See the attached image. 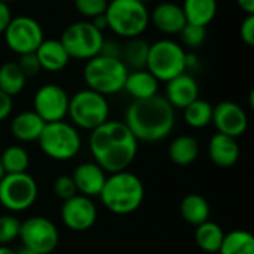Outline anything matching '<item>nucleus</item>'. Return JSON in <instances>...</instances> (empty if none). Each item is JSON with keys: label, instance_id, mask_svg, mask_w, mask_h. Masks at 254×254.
I'll return each mask as SVG.
<instances>
[{"label": "nucleus", "instance_id": "1", "mask_svg": "<svg viewBox=\"0 0 254 254\" xmlns=\"http://www.w3.org/2000/svg\"><path fill=\"white\" fill-rule=\"evenodd\" d=\"M89 150L94 162L106 173L128 170L138 152V140L124 121H107L91 131Z\"/></svg>", "mask_w": 254, "mask_h": 254}, {"label": "nucleus", "instance_id": "2", "mask_svg": "<svg viewBox=\"0 0 254 254\" xmlns=\"http://www.w3.org/2000/svg\"><path fill=\"white\" fill-rule=\"evenodd\" d=\"M124 122L138 141L156 143L174 129L176 109L159 94L147 100H134L125 112Z\"/></svg>", "mask_w": 254, "mask_h": 254}, {"label": "nucleus", "instance_id": "3", "mask_svg": "<svg viewBox=\"0 0 254 254\" xmlns=\"http://www.w3.org/2000/svg\"><path fill=\"white\" fill-rule=\"evenodd\" d=\"M144 192L141 179L125 170L113 173L106 179L100 199L107 211L116 216H128L141 207Z\"/></svg>", "mask_w": 254, "mask_h": 254}, {"label": "nucleus", "instance_id": "4", "mask_svg": "<svg viewBox=\"0 0 254 254\" xmlns=\"http://www.w3.org/2000/svg\"><path fill=\"white\" fill-rule=\"evenodd\" d=\"M107 28L124 39L140 37L149 27V10L141 0H110L104 12Z\"/></svg>", "mask_w": 254, "mask_h": 254}, {"label": "nucleus", "instance_id": "5", "mask_svg": "<svg viewBox=\"0 0 254 254\" xmlns=\"http://www.w3.org/2000/svg\"><path fill=\"white\" fill-rule=\"evenodd\" d=\"M128 68L121 58L97 55L86 61L83 80L86 86L101 95H113L124 89Z\"/></svg>", "mask_w": 254, "mask_h": 254}, {"label": "nucleus", "instance_id": "6", "mask_svg": "<svg viewBox=\"0 0 254 254\" xmlns=\"http://www.w3.org/2000/svg\"><path fill=\"white\" fill-rule=\"evenodd\" d=\"M37 143L49 159L60 162L73 159L82 149V137L77 128L65 121L45 124Z\"/></svg>", "mask_w": 254, "mask_h": 254}, {"label": "nucleus", "instance_id": "7", "mask_svg": "<svg viewBox=\"0 0 254 254\" xmlns=\"http://www.w3.org/2000/svg\"><path fill=\"white\" fill-rule=\"evenodd\" d=\"M67 116L76 128L92 131L109 121L110 106L104 95L86 88L70 97Z\"/></svg>", "mask_w": 254, "mask_h": 254}, {"label": "nucleus", "instance_id": "8", "mask_svg": "<svg viewBox=\"0 0 254 254\" xmlns=\"http://www.w3.org/2000/svg\"><path fill=\"white\" fill-rule=\"evenodd\" d=\"M146 70L159 82H168L186 71V51L171 39H159L149 45Z\"/></svg>", "mask_w": 254, "mask_h": 254}, {"label": "nucleus", "instance_id": "9", "mask_svg": "<svg viewBox=\"0 0 254 254\" xmlns=\"http://www.w3.org/2000/svg\"><path fill=\"white\" fill-rule=\"evenodd\" d=\"M60 42L67 51L70 60L88 61L101 52L104 34L89 21L70 24L61 34Z\"/></svg>", "mask_w": 254, "mask_h": 254}, {"label": "nucleus", "instance_id": "10", "mask_svg": "<svg viewBox=\"0 0 254 254\" xmlns=\"http://www.w3.org/2000/svg\"><path fill=\"white\" fill-rule=\"evenodd\" d=\"M37 196V182L28 173L4 174L0 180V205L12 214L31 208Z\"/></svg>", "mask_w": 254, "mask_h": 254}, {"label": "nucleus", "instance_id": "11", "mask_svg": "<svg viewBox=\"0 0 254 254\" xmlns=\"http://www.w3.org/2000/svg\"><path fill=\"white\" fill-rule=\"evenodd\" d=\"M18 238L24 249L39 254H49L58 247L60 232L51 219L45 216H33L21 222Z\"/></svg>", "mask_w": 254, "mask_h": 254}, {"label": "nucleus", "instance_id": "12", "mask_svg": "<svg viewBox=\"0 0 254 254\" xmlns=\"http://www.w3.org/2000/svg\"><path fill=\"white\" fill-rule=\"evenodd\" d=\"M4 42L16 55L33 54L45 40L42 25L31 16L19 15L10 19L4 30Z\"/></svg>", "mask_w": 254, "mask_h": 254}, {"label": "nucleus", "instance_id": "13", "mask_svg": "<svg viewBox=\"0 0 254 254\" xmlns=\"http://www.w3.org/2000/svg\"><path fill=\"white\" fill-rule=\"evenodd\" d=\"M70 97L67 91L57 83L42 85L33 97V112L45 124L64 121L68 112Z\"/></svg>", "mask_w": 254, "mask_h": 254}, {"label": "nucleus", "instance_id": "14", "mask_svg": "<svg viewBox=\"0 0 254 254\" xmlns=\"http://www.w3.org/2000/svg\"><path fill=\"white\" fill-rule=\"evenodd\" d=\"M60 216L67 229L73 232H85L95 225L98 210L91 198L77 193L63 202Z\"/></svg>", "mask_w": 254, "mask_h": 254}, {"label": "nucleus", "instance_id": "15", "mask_svg": "<svg viewBox=\"0 0 254 254\" xmlns=\"http://www.w3.org/2000/svg\"><path fill=\"white\" fill-rule=\"evenodd\" d=\"M211 124L216 127L217 132L238 138L249 128V116L240 104L234 101H220L213 107Z\"/></svg>", "mask_w": 254, "mask_h": 254}, {"label": "nucleus", "instance_id": "16", "mask_svg": "<svg viewBox=\"0 0 254 254\" xmlns=\"http://www.w3.org/2000/svg\"><path fill=\"white\" fill-rule=\"evenodd\" d=\"M71 179L74 182L77 193L92 199L95 196H100L107 176L98 164L82 162L74 168Z\"/></svg>", "mask_w": 254, "mask_h": 254}, {"label": "nucleus", "instance_id": "17", "mask_svg": "<svg viewBox=\"0 0 254 254\" xmlns=\"http://www.w3.org/2000/svg\"><path fill=\"white\" fill-rule=\"evenodd\" d=\"M165 100L174 107L183 110L192 101L199 98V85L192 74L186 71L165 82Z\"/></svg>", "mask_w": 254, "mask_h": 254}, {"label": "nucleus", "instance_id": "18", "mask_svg": "<svg viewBox=\"0 0 254 254\" xmlns=\"http://www.w3.org/2000/svg\"><path fill=\"white\" fill-rule=\"evenodd\" d=\"M149 19L156 30L164 34H179L186 25L183 9L177 3L162 1L149 12Z\"/></svg>", "mask_w": 254, "mask_h": 254}, {"label": "nucleus", "instance_id": "19", "mask_svg": "<svg viewBox=\"0 0 254 254\" xmlns=\"http://www.w3.org/2000/svg\"><path fill=\"white\" fill-rule=\"evenodd\" d=\"M208 156L220 168L234 167L240 159V144L237 138L216 132L208 143Z\"/></svg>", "mask_w": 254, "mask_h": 254}, {"label": "nucleus", "instance_id": "20", "mask_svg": "<svg viewBox=\"0 0 254 254\" xmlns=\"http://www.w3.org/2000/svg\"><path fill=\"white\" fill-rule=\"evenodd\" d=\"M34 54L39 60L40 68L49 73H58L64 70L70 61V57L60 39H45Z\"/></svg>", "mask_w": 254, "mask_h": 254}, {"label": "nucleus", "instance_id": "21", "mask_svg": "<svg viewBox=\"0 0 254 254\" xmlns=\"http://www.w3.org/2000/svg\"><path fill=\"white\" fill-rule=\"evenodd\" d=\"M43 128L45 122L33 110H24L18 113L10 122V134L15 140L21 143L37 141Z\"/></svg>", "mask_w": 254, "mask_h": 254}, {"label": "nucleus", "instance_id": "22", "mask_svg": "<svg viewBox=\"0 0 254 254\" xmlns=\"http://www.w3.org/2000/svg\"><path fill=\"white\" fill-rule=\"evenodd\" d=\"M124 89L134 100H147L158 95L159 80L146 68L134 70V71H128Z\"/></svg>", "mask_w": 254, "mask_h": 254}, {"label": "nucleus", "instance_id": "23", "mask_svg": "<svg viewBox=\"0 0 254 254\" xmlns=\"http://www.w3.org/2000/svg\"><path fill=\"white\" fill-rule=\"evenodd\" d=\"M198 155H199V143L195 137L188 134L176 137L168 147V156L171 162L180 167L193 164Z\"/></svg>", "mask_w": 254, "mask_h": 254}, {"label": "nucleus", "instance_id": "24", "mask_svg": "<svg viewBox=\"0 0 254 254\" xmlns=\"http://www.w3.org/2000/svg\"><path fill=\"white\" fill-rule=\"evenodd\" d=\"M210 204L199 193H189L180 202V214L185 222L192 226H198L210 219Z\"/></svg>", "mask_w": 254, "mask_h": 254}, {"label": "nucleus", "instance_id": "25", "mask_svg": "<svg viewBox=\"0 0 254 254\" xmlns=\"http://www.w3.org/2000/svg\"><path fill=\"white\" fill-rule=\"evenodd\" d=\"M182 9L188 24L207 27L217 15V0H185Z\"/></svg>", "mask_w": 254, "mask_h": 254}, {"label": "nucleus", "instance_id": "26", "mask_svg": "<svg viewBox=\"0 0 254 254\" xmlns=\"http://www.w3.org/2000/svg\"><path fill=\"white\" fill-rule=\"evenodd\" d=\"M223 238H225V232L222 226H219L216 222L211 220L198 225L195 229V243L202 252L208 254L217 253L220 250Z\"/></svg>", "mask_w": 254, "mask_h": 254}, {"label": "nucleus", "instance_id": "27", "mask_svg": "<svg viewBox=\"0 0 254 254\" xmlns=\"http://www.w3.org/2000/svg\"><path fill=\"white\" fill-rule=\"evenodd\" d=\"M149 54V43L141 37L127 39V43L122 46L121 60L127 65V68L132 70H143L146 68Z\"/></svg>", "mask_w": 254, "mask_h": 254}, {"label": "nucleus", "instance_id": "28", "mask_svg": "<svg viewBox=\"0 0 254 254\" xmlns=\"http://www.w3.org/2000/svg\"><path fill=\"white\" fill-rule=\"evenodd\" d=\"M27 83V76L19 68L18 63L9 61L0 65V91L9 97H15L22 92Z\"/></svg>", "mask_w": 254, "mask_h": 254}, {"label": "nucleus", "instance_id": "29", "mask_svg": "<svg viewBox=\"0 0 254 254\" xmlns=\"http://www.w3.org/2000/svg\"><path fill=\"white\" fill-rule=\"evenodd\" d=\"M220 254H254V237L244 229H235L225 234Z\"/></svg>", "mask_w": 254, "mask_h": 254}, {"label": "nucleus", "instance_id": "30", "mask_svg": "<svg viewBox=\"0 0 254 254\" xmlns=\"http://www.w3.org/2000/svg\"><path fill=\"white\" fill-rule=\"evenodd\" d=\"M0 164L6 174L27 173V170L30 167V155L22 146L12 144V146H7L1 152Z\"/></svg>", "mask_w": 254, "mask_h": 254}, {"label": "nucleus", "instance_id": "31", "mask_svg": "<svg viewBox=\"0 0 254 254\" xmlns=\"http://www.w3.org/2000/svg\"><path fill=\"white\" fill-rule=\"evenodd\" d=\"M183 118H185V122L193 129L205 128L207 125L211 124L213 106L207 100L196 98L195 101H192L189 106L183 109Z\"/></svg>", "mask_w": 254, "mask_h": 254}, {"label": "nucleus", "instance_id": "32", "mask_svg": "<svg viewBox=\"0 0 254 254\" xmlns=\"http://www.w3.org/2000/svg\"><path fill=\"white\" fill-rule=\"evenodd\" d=\"M21 220L15 214L0 216V246H9L19 237Z\"/></svg>", "mask_w": 254, "mask_h": 254}, {"label": "nucleus", "instance_id": "33", "mask_svg": "<svg viewBox=\"0 0 254 254\" xmlns=\"http://www.w3.org/2000/svg\"><path fill=\"white\" fill-rule=\"evenodd\" d=\"M207 27H201V25H195V24H188L182 28V31L179 33L180 40L185 46L195 49L199 48L205 39H207Z\"/></svg>", "mask_w": 254, "mask_h": 254}, {"label": "nucleus", "instance_id": "34", "mask_svg": "<svg viewBox=\"0 0 254 254\" xmlns=\"http://www.w3.org/2000/svg\"><path fill=\"white\" fill-rule=\"evenodd\" d=\"M109 4V0H74L76 10L86 16L94 19L95 16H100L106 12Z\"/></svg>", "mask_w": 254, "mask_h": 254}, {"label": "nucleus", "instance_id": "35", "mask_svg": "<svg viewBox=\"0 0 254 254\" xmlns=\"http://www.w3.org/2000/svg\"><path fill=\"white\" fill-rule=\"evenodd\" d=\"M54 193L63 202L73 198L74 195H77V190H76V186H74L71 176H65V174L58 176L54 182Z\"/></svg>", "mask_w": 254, "mask_h": 254}, {"label": "nucleus", "instance_id": "36", "mask_svg": "<svg viewBox=\"0 0 254 254\" xmlns=\"http://www.w3.org/2000/svg\"><path fill=\"white\" fill-rule=\"evenodd\" d=\"M18 65L19 68L22 70V73L27 76V77H33L36 74H39V71L42 70L40 68V64H39V60L36 57V54H25V55H19V61H18Z\"/></svg>", "mask_w": 254, "mask_h": 254}, {"label": "nucleus", "instance_id": "37", "mask_svg": "<svg viewBox=\"0 0 254 254\" xmlns=\"http://www.w3.org/2000/svg\"><path fill=\"white\" fill-rule=\"evenodd\" d=\"M241 40L247 46H254V15H247L240 25Z\"/></svg>", "mask_w": 254, "mask_h": 254}, {"label": "nucleus", "instance_id": "38", "mask_svg": "<svg viewBox=\"0 0 254 254\" xmlns=\"http://www.w3.org/2000/svg\"><path fill=\"white\" fill-rule=\"evenodd\" d=\"M121 51H122V46L116 40H107V39H104L100 54L101 55H106V57L121 58Z\"/></svg>", "mask_w": 254, "mask_h": 254}, {"label": "nucleus", "instance_id": "39", "mask_svg": "<svg viewBox=\"0 0 254 254\" xmlns=\"http://www.w3.org/2000/svg\"><path fill=\"white\" fill-rule=\"evenodd\" d=\"M13 110V101L12 97H9L7 94L0 91V122H3L4 119H7L10 116Z\"/></svg>", "mask_w": 254, "mask_h": 254}, {"label": "nucleus", "instance_id": "40", "mask_svg": "<svg viewBox=\"0 0 254 254\" xmlns=\"http://www.w3.org/2000/svg\"><path fill=\"white\" fill-rule=\"evenodd\" d=\"M10 19H12V13H10L9 4L0 1V34L4 33V30L9 25Z\"/></svg>", "mask_w": 254, "mask_h": 254}, {"label": "nucleus", "instance_id": "41", "mask_svg": "<svg viewBox=\"0 0 254 254\" xmlns=\"http://www.w3.org/2000/svg\"><path fill=\"white\" fill-rule=\"evenodd\" d=\"M237 4L246 15H254V0H237Z\"/></svg>", "mask_w": 254, "mask_h": 254}, {"label": "nucleus", "instance_id": "42", "mask_svg": "<svg viewBox=\"0 0 254 254\" xmlns=\"http://www.w3.org/2000/svg\"><path fill=\"white\" fill-rule=\"evenodd\" d=\"M91 22H92L98 30H101V31H103L104 28H107V19H106V15H104V13L100 15V16H95Z\"/></svg>", "mask_w": 254, "mask_h": 254}, {"label": "nucleus", "instance_id": "43", "mask_svg": "<svg viewBox=\"0 0 254 254\" xmlns=\"http://www.w3.org/2000/svg\"><path fill=\"white\" fill-rule=\"evenodd\" d=\"M0 254H16V252L9 246H0Z\"/></svg>", "mask_w": 254, "mask_h": 254}, {"label": "nucleus", "instance_id": "44", "mask_svg": "<svg viewBox=\"0 0 254 254\" xmlns=\"http://www.w3.org/2000/svg\"><path fill=\"white\" fill-rule=\"evenodd\" d=\"M16 254H39V253H36V252H31V250H28V249H21L19 252H16Z\"/></svg>", "mask_w": 254, "mask_h": 254}, {"label": "nucleus", "instance_id": "45", "mask_svg": "<svg viewBox=\"0 0 254 254\" xmlns=\"http://www.w3.org/2000/svg\"><path fill=\"white\" fill-rule=\"evenodd\" d=\"M4 174H6V173H4V170H3V167H1V164H0V180L4 177Z\"/></svg>", "mask_w": 254, "mask_h": 254}, {"label": "nucleus", "instance_id": "46", "mask_svg": "<svg viewBox=\"0 0 254 254\" xmlns=\"http://www.w3.org/2000/svg\"><path fill=\"white\" fill-rule=\"evenodd\" d=\"M0 1H3V3H9V1H13V0H0Z\"/></svg>", "mask_w": 254, "mask_h": 254}, {"label": "nucleus", "instance_id": "47", "mask_svg": "<svg viewBox=\"0 0 254 254\" xmlns=\"http://www.w3.org/2000/svg\"><path fill=\"white\" fill-rule=\"evenodd\" d=\"M213 254H220V253H219V252H217V253H213Z\"/></svg>", "mask_w": 254, "mask_h": 254}, {"label": "nucleus", "instance_id": "48", "mask_svg": "<svg viewBox=\"0 0 254 254\" xmlns=\"http://www.w3.org/2000/svg\"><path fill=\"white\" fill-rule=\"evenodd\" d=\"M109 1H110V0H109Z\"/></svg>", "mask_w": 254, "mask_h": 254}]
</instances>
